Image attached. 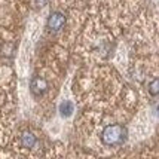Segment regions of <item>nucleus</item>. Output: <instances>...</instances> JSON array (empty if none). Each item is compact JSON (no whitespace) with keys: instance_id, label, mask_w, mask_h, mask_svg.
<instances>
[{"instance_id":"1","label":"nucleus","mask_w":159,"mask_h":159,"mask_svg":"<svg viewBox=\"0 0 159 159\" xmlns=\"http://www.w3.org/2000/svg\"><path fill=\"white\" fill-rule=\"evenodd\" d=\"M126 135H128V132L125 129V126L113 124V125L106 126L103 129L101 140H103L104 144H107V146H118V144H122L125 140H126Z\"/></svg>"},{"instance_id":"2","label":"nucleus","mask_w":159,"mask_h":159,"mask_svg":"<svg viewBox=\"0 0 159 159\" xmlns=\"http://www.w3.org/2000/svg\"><path fill=\"white\" fill-rule=\"evenodd\" d=\"M46 24H48L49 30H52V31H60V30L66 25V16H64V14L58 12V11L51 12V15L48 16Z\"/></svg>"},{"instance_id":"3","label":"nucleus","mask_w":159,"mask_h":159,"mask_svg":"<svg viewBox=\"0 0 159 159\" xmlns=\"http://www.w3.org/2000/svg\"><path fill=\"white\" fill-rule=\"evenodd\" d=\"M30 88H31V92L34 95H42L48 91V82L42 77H34L30 83Z\"/></svg>"},{"instance_id":"4","label":"nucleus","mask_w":159,"mask_h":159,"mask_svg":"<svg viewBox=\"0 0 159 159\" xmlns=\"http://www.w3.org/2000/svg\"><path fill=\"white\" fill-rule=\"evenodd\" d=\"M21 143H22V146H24L25 149H33L34 144L37 143V140H36L33 132L24 131L22 134H21Z\"/></svg>"},{"instance_id":"5","label":"nucleus","mask_w":159,"mask_h":159,"mask_svg":"<svg viewBox=\"0 0 159 159\" xmlns=\"http://www.w3.org/2000/svg\"><path fill=\"white\" fill-rule=\"evenodd\" d=\"M60 113H61V116H64V118H69L70 115L73 113V104L70 103V101L61 103L60 104Z\"/></svg>"},{"instance_id":"6","label":"nucleus","mask_w":159,"mask_h":159,"mask_svg":"<svg viewBox=\"0 0 159 159\" xmlns=\"http://www.w3.org/2000/svg\"><path fill=\"white\" fill-rule=\"evenodd\" d=\"M149 92H150V95H159V77L156 79H153L152 82L149 83Z\"/></svg>"},{"instance_id":"7","label":"nucleus","mask_w":159,"mask_h":159,"mask_svg":"<svg viewBox=\"0 0 159 159\" xmlns=\"http://www.w3.org/2000/svg\"><path fill=\"white\" fill-rule=\"evenodd\" d=\"M158 113H159V106H158Z\"/></svg>"}]
</instances>
